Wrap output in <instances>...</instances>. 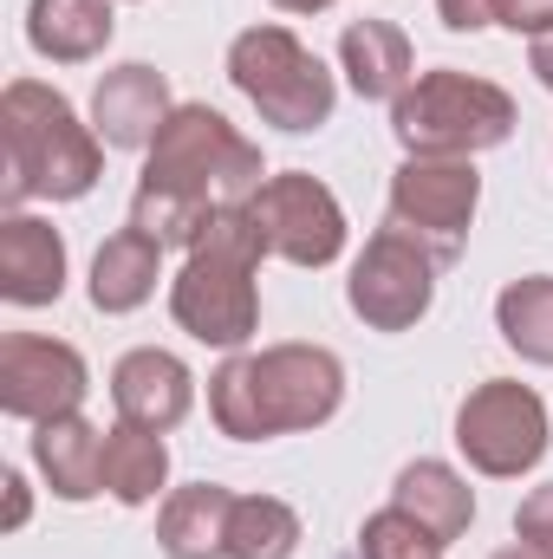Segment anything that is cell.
<instances>
[{"instance_id": "1", "label": "cell", "mask_w": 553, "mask_h": 559, "mask_svg": "<svg viewBox=\"0 0 553 559\" xmlns=\"http://www.w3.org/2000/svg\"><path fill=\"white\" fill-rule=\"evenodd\" d=\"M268 182L261 143L242 138L215 105H176L156 143L143 150V176L131 195V228L163 248H196L215 209H242Z\"/></svg>"}, {"instance_id": "2", "label": "cell", "mask_w": 553, "mask_h": 559, "mask_svg": "<svg viewBox=\"0 0 553 559\" xmlns=\"http://www.w3.org/2000/svg\"><path fill=\"white\" fill-rule=\"evenodd\" d=\"M345 404V365L326 345H268V352H228V365L209 378V417L228 442H274L339 417Z\"/></svg>"}, {"instance_id": "3", "label": "cell", "mask_w": 553, "mask_h": 559, "mask_svg": "<svg viewBox=\"0 0 553 559\" xmlns=\"http://www.w3.org/2000/svg\"><path fill=\"white\" fill-rule=\"evenodd\" d=\"M0 202H79L105 176V138L72 111V98L46 79H13L0 92Z\"/></svg>"}, {"instance_id": "4", "label": "cell", "mask_w": 553, "mask_h": 559, "mask_svg": "<svg viewBox=\"0 0 553 559\" xmlns=\"http://www.w3.org/2000/svg\"><path fill=\"white\" fill-rule=\"evenodd\" d=\"M261 261H268V241L242 209H215L202 241L183 254V267L169 280V319L196 338V345H215V352H248V338L261 332Z\"/></svg>"}, {"instance_id": "5", "label": "cell", "mask_w": 553, "mask_h": 559, "mask_svg": "<svg viewBox=\"0 0 553 559\" xmlns=\"http://www.w3.org/2000/svg\"><path fill=\"white\" fill-rule=\"evenodd\" d=\"M515 124H521L515 98L495 79L456 66L416 72L411 92L391 105V138L404 143V156H482L515 138Z\"/></svg>"}, {"instance_id": "6", "label": "cell", "mask_w": 553, "mask_h": 559, "mask_svg": "<svg viewBox=\"0 0 553 559\" xmlns=\"http://www.w3.org/2000/svg\"><path fill=\"white\" fill-rule=\"evenodd\" d=\"M228 79L261 111V124H274L286 138H306V131L332 124V111H339L332 66L313 46H299L286 26H274V20L228 39Z\"/></svg>"}, {"instance_id": "7", "label": "cell", "mask_w": 553, "mask_h": 559, "mask_svg": "<svg viewBox=\"0 0 553 559\" xmlns=\"http://www.w3.org/2000/svg\"><path fill=\"white\" fill-rule=\"evenodd\" d=\"M548 404L521 378H489L456 404V449L489 481H521L548 455Z\"/></svg>"}, {"instance_id": "8", "label": "cell", "mask_w": 553, "mask_h": 559, "mask_svg": "<svg viewBox=\"0 0 553 559\" xmlns=\"http://www.w3.org/2000/svg\"><path fill=\"white\" fill-rule=\"evenodd\" d=\"M436 274H443V261L416 241L411 228L385 222L365 241V254L352 261V274H345V306L372 332H411L416 319L436 306Z\"/></svg>"}, {"instance_id": "9", "label": "cell", "mask_w": 553, "mask_h": 559, "mask_svg": "<svg viewBox=\"0 0 553 559\" xmlns=\"http://www.w3.org/2000/svg\"><path fill=\"white\" fill-rule=\"evenodd\" d=\"M475 209H482L475 156H404L391 176V222L411 228L443 267H456V254L469 248Z\"/></svg>"}, {"instance_id": "10", "label": "cell", "mask_w": 553, "mask_h": 559, "mask_svg": "<svg viewBox=\"0 0 553 559\" xmlns=\"http://www.w3.org/2000/svg\"><path fill=\"white\" fill-rule=\"evenodd\" d=\"M248 215H255L268 254L286 261V267H332V261L345 254V235H352L339 195H332L319 176H306V169L268 176V182L248 195Z\"/></svg>"}, {"instance_id": "11", "label": "cell", "mask_w": 553, "mask_h": 559, "mask_svg": "<svg viewBox=\"0 0 553 559\" xmlns=\"http://www.w3.org/2000/svg\"><path fill=\"white\" fill-rule=\"evenodd\" d=\"M92 391V365L66 338L39 332H7L0 338V411L13 423H52L72 417Z\"/></svg>"}, {"instance_id": "12", "label": "cell", "mask_w": 553, "mask_h": 559, "mask_svg": "<svg viewBox=\"0 0 553 559\" xmlns=\"http://www.w3.org/2000/svg\"><path fill=\"white\" fill-rule=\"evenodd\" d=\"M111 404H118V423L169 436L196 411V371L163 345H138V352H125L111 365Z\"/></svg>"}, {"instance_id": "13", "label": "cell", "mask_w": 553, "mask_h": 559, "mask_svg": "<svg viewBox=\"0 0 553 559\" xmlns=\"http://www.w3.org/2000/svg\"><path fill=\"white\" fill-rule=\"evenodd\" d=\"M176 98H169V79L143 59L111 66L98 85H92V131L105 138V150H150L156 131L169 124Z\"/></svg>"}, {"instance_id": "14", "label": "cell", "mask_w": 553, "mask_h": 559, "mask_svg": "<svg viewBox=\"0 0 553 559\" xmlns=\"http://www.w3.org/2000/svg\"><path fill=\"white\" fill-rule=\"evenodd\" d=\"M66 293V235L26 209L0 222V299L7 306H52Z\"/></svg>"}, {"instance_id": "15", "label": "cell", "mask_w": 553, "mask_h": 559, "mask_svg": "<svg viewBox=\"0 0 553 559\" xmlns=\"http://www.w3.org/2000/svg\"><path fill=\"white\" fill-rule=\"evenodd\" d=\"M33 468L52 488V501H72L79 508V501L105 495V429L85 417V411L33 423Z\"/></svg>"}, {"instance_id": "16", "label": "cell", "mask_w": 553, "mask_h": 559, "mask_svg": "<svg viewBox=\"0 0 553 559\" xmlns=\"http://www.w3.org/2000/svg\"><path fill=\"white\" fill-rule=\"evenodd\" d=\"M339 72H345V85L365 105H398L416 79V52H411V39H404V26H391V20H352L339 33Z\"/></svg>"}, {"instance_id": "17", "label": "cell", "mask_w": 553, "mask_h": 559, "mask_svg": "<svg viewBox=\"0 0 553 559\" xmlns=\"http://www.w3.org/2000/svg\"><path fill=\"white\" fill-rule=\"evenodd\" d=\"M118 33V0H26V46L52 66L105 59Z\"/></svg>"}, {"instance_id": "18", "label": "cell", "mask_w": 553, "mask_h": 559, "mask_svg": "<svg viewBox=\"0 0 553 559\" xmlns=\"http://www.w3.org/2000/svg\"><path fill=\"white\" fill-rule=\"evenodd\" d=\"M228 514H235V488H222V481L169 488L163 514H156V554L163 559H228Z\"/></svg>"}, {"instance_id": "19", "label": "cell", "mask_w": 553, "mask_h": 559, "mask_svg": "<svg viewBox=\"0 0 553 559\" xmlns=\"http://www.w3.org/2000/svg\"><path fill=\"white\" fill-rule=\"evenodd\" d=\"M156 280H163V241H150L143 228L125 222L118 235L98 241L85 293H92V306H98L105 319H125V312H138V306L156 299Z\"/></svg>"}, {"instance_id": "20", "label": "cell", "mask_w": 553, "mask_h": 559, "mask_svg": "<svg viewBox=\"0 0 553 559\" xmlns=\"http://www.w3.org/2000/svg\"><path fill=\"white\" fill-rule=\"evenodd\" d=\"M391 508H404L423 534H436V540L449 547V540H462L469 521H475V488H469L449 462L416 455V462L398 468V481H391Z\"/></svg>"}, {"instance_id": "21", "label": "cell", "mask_w": 553, "mask_h": 559, "mask_svg": "<svg viewBox=\"0 0 553 559\" xmlns=\"http://www.w3.org/2000/svg\"><path fill=\"white\" fill-rule=\"evenodd\" d=\"M169 488V442L138 423H111L105 429V495L118 508H150Z\"/></svg>"}, {"instance_id": "22", "label": "cell", "mask_w": 553, "mask_h": 559, "mask_svg": "<svg viewBox=\"0 0 553 559\" xmlns=\"http://www.w3.org/2000/svg\"><path fill=\"white\" fill-rule=\"evenodd\" d=\"M495 332L515 358L553 371V274H521L495 293Z\"/></svg>"}, {"instance_id": "23", "label": "cell", "mask_w": 553, "mask_h": 559, "mask_svg": "<svg viewBox=\"0 0 553 559\" xmlns=\"http://www.w3.org/2000/svg\"><path fill=\"white\" fill-rule=\"evenodd\" d=\"M293 554H299V514L280 495H235L228 559H293Z\"/></svg>"}, {"instance_id": "24", "label": "cell", "mask_w": 553, "mask_h": 559, "mask_svg": "<svg viewBox=\"0 0 553 559\" xmlns=\"http://www.w3.org/2000/svg\"><path fill=\"white\" fill-rule=\"evenodd\" d=\"M449 547L436 534H423L404 508H378L358 527V559H443Z\"/></svg>"}, {"instance_id": "25", "label": "cell", "mask_w": 553, "mask_h": 559, "mask_svg": "<svg viewBox=\"0 0 553 559\" xmlns=\"http://www.w3.org/2000/svg\"><path fill=\"white\" fill-rule=\"evenodd\" d=\"M515 540L553 559V481H541V488L521 495V508H515Z\"/></svg>"}, {"instance_id": "26", "label": "cell", "mask_w": 553, "mask_h": 559, "mask_svg": "<svg viewBox=\"0 0 553 559\" xmlns=\"http://www.w3.org/2000/svg\"><path fill=\"white\" fill-rule=\"evenodd\" d=\"M443 26L449 33H482V26H502V0H436Z\"/></svg>"}, {"instance_id": "27", "label": "cell", "mask_w": 553, "mask_h": 559, "mask_svg": "<svg viewBox=\"0 0 553 559\" xmlns=\"http://www.w3.org/2000/svg\"><path fill=\"white\" fill-rule=\"evenodd\" d=\"M502 26L541 39V33H553V0H502Z\"/></svg>"}, {"instance_id": "28", "label": "cell", "mask_w": 553, "mask_h": 559, "mask_svg": "<svg viewBox=\"0 0 553 559\" xmlns=\"http://www.w3.org/2000/svg\"><path fill=\"white\" fill-rule=\"evenodd\" d=\"M26 514H33V488H26V475H20V468H7V534H20V527H26Z\"/></svg>"}, {"instance_id": "29", "label": "cell", "mask_w": 553, "mask_h": 559, "mask_svg": "<svg viewBox=\"0 0 553 559\" xmlns=\"http://www.w3.org/2000/svg\"><path fill=\"white\" fill-rule=\"evenodd\" d=\"M528 72L541 79L553 92V33H541V39H528Z\"/></svg>"}, {"instance_id": "30", "label": "cell", "mask_w": 553, "mask_h": 559, "mask_svg": "<svg viewBox=\"0 0 553 559\" xmlns=\"http://www.w3.org/2000/svg\"><path fill=\"white\" fill-rule=\"evenodd\" d=\"M280 13H326V7H332V0H274Z\"/></svg>"}, {"instance_id": "31", "label": "cell", "mask_w": 553, "mask_h": 559, "mask_svg": "<svg viewBox=\"0 0 553 559\" xmlns=\"http://www.w3.org/2000/svg\"><path fill=\"white\" fill-rule=\"evenodd\" d=\"M495 559H548V554H534V547H521V540H515V547H502Z\"/></svg>"}]
</instances>
